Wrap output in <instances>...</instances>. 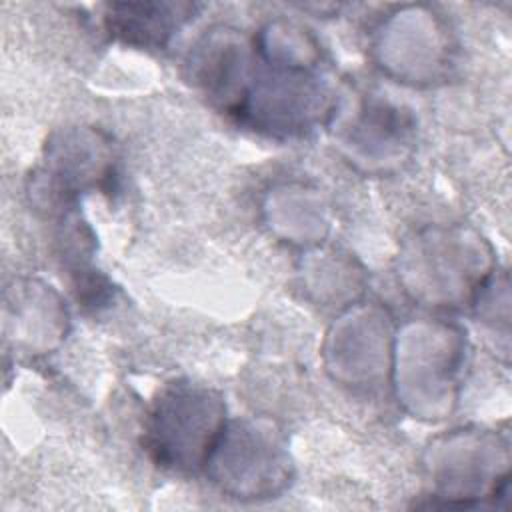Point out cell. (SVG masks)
I'll return each mask as SVG.
<instances>
[{
  "label": "cell",
  "mask_w": 512,
  "mask_h": 512,
  "mask_svg": "<svg viewBox=\"0 0 512 512\" xmlns=\"http://www.w3.org/2000/svg\"><path fill=\"white\" fill-rule=\"evenodd\" d=\"M224 406L210 390L174 384L156 402L148 450L158 464L194 470L210 460L224 434Z\"/></svg>",
  "instance_id": "6da1fadb"
},
{
  "label": "cell",
  "mask_w": 512,
  "mask_h": 512,
  "mask_svg": "<svg viewBox=\"0 0 512 512\" xmlns=\"http://www.w3.org/2000/svg\"><path fill=\"white\" fill-rule=\"evenodd\" d=\"M186 4H114L106 16L108 30L138 46H164L188 16Z\"/></svg>",
  "instance_id": "7a4b0ae2"
}]
</instances>
